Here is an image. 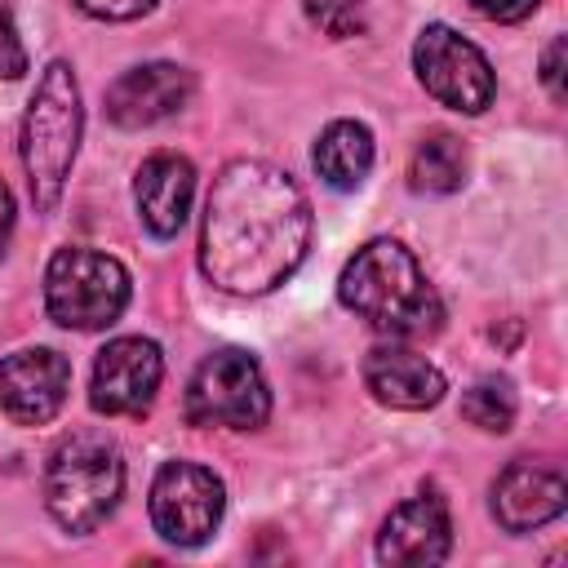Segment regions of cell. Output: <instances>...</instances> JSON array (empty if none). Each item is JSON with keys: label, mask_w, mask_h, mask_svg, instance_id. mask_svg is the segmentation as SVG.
Returning a JSON list of instances; mask_svg holds the SVG:
<instances>
[{"label": "cell", "mask_w": 568, "mask_h": 568, "mask_svg": "<svg viewBox=\"0 0 568 568\" xmlns=\"http://www.w3.org/2000/svg\"><path fill=\"white\" fill-rule=\"evenodd\" d=\"M75 4L102 22H129V18H142L155 9V0H75Z\"/></svg>", "instance_id": "21"}, {"label": "cell", "mask_w": 568, "mask_h": 568, "mask_svg": "<svg viewBox=\"0 0 568 568\" xmlns=\"http://www.w3.org/2000/svg\"><path fill=\"white\" fill-rule=\"evenodd\" d=\"M311 244V204L302 186L266 160H231L209 191L200 231V271L240 297L284 284Z\"/></svg>", "instance_id": "1"}, {"label": "cell", "mask_w": 568, "mask_h": 568, "mask_svg": "<svg viewBox=\"0 0 568 568\" xmlns=\"http://www.w3.org/2000/svg\"><path fill=\"white\" fill-rule=\"evenodd\" d=\"M191 195H195V169L186 155L178 151H155L142 160L138 178H133V204L142 226L155 240H173L191 213Z\"/></svg>", "instance_id": "13"}, {"label": "cell", "mask_w": 568, "mask_h": 568, "mask_svg": "<svg viewBox=\"0 0 568 568\" xmlns=\"http://www.w3.org/2000/svg\"><path fill=\"white\" fill-rule=\"evenodd\" d=\"M541 84L550 89L555 102H564V36H555L541 53Z\"/></svg>", "instance_id": "22"}, {"label": "cell", "mask_w": 568, "mask_h": 568, "mask_svg": "<svg viewBox=\"0 0 568 568\" xmlns=\"http://www.w3.org/2000/svg\"><path fill=\"white\" fill-rule=\"evenodd\" d=\"M413 67H417L422 89L462 115H479L497 93V75L488 67V58L479 53V44H470L466 36H457L444 22H430L417 36Z\"/></svg>", "instance_id": "7"}, {"label": "cell", "mask_w": 568, "mask_h": 568, "mask_svg": "<svg viewBox=\"0 0 568 568\" xmlns=\"http://www.w3.org/2000/svg\"><path fill=\"white\" fill-rule=\"evenodd\" d=\"M164 355L151 337H115L98 351L89 404L106 417H142L160 390Z\"/></svg>", "instance_id": "9"}, {"label": "cell", "mask_w": 568, "mask_h": 568, "mask_svg": "<svg viewBox=\"0 0 568 568\" xmlns=\"http://www.w3.org/2000/svg\"><path fill=\"white\" fill-rule=\"evenodd\" d=\"M271 417V386L262 377V364L240 351L222 346L200 359L186 386V422L191 426H231V430H257Z\"/></svg>", "instance_id": "6"}, {"label": "cell", "mask_w": 568, "mask_h": 568, "mask_svg": "<svg viewBox=\"0 0 568 568\" xmlns=\"http://www.w3.org/2000/svg\"><path fill=\"white\" fill-rule=\"evenodd\" d=\"M22 71H27V49L18 40V27H13L9 4L0 0V80H18Z\"/></svg>", "instance_id": "20"}, {"label": "cell", "mask_w": 568, "mask_h": 568, "mask_svg": "<svg viewBox=\"0 0 568 568\" xmlns=\"http://www.w3.org/2000/svg\"><path fill=\"white\" fill-rule=\"evenodd\" d=\"M564 506H568V484H564L559 462L515 457L493 484V515L506 532H532L559 519Z\"/></svg>", "instance_id": "11"}, {"label": "cell", "mask_w": 568, "mask_h": 568, "mask_svg": "<svg viewBox=\"0 0 568 568\" xmlns=\"http://www.w3.org/2000/svg\"><path fill=\"white\" fill-rule=\"evenodd\" d=\"M337 297L390 342H422L444 324L439 293L399 240H368L355 248V257L342 266Z\"/></svg>", "instance_id": "2"}, {"label": "cell", "mask_w": 568, "mask_h": 568, "mask_svg": "<svg viewBox=\"0 0 568 568\" xmlns=\"http://www.w3.org/2000/svg\"><path fill=\"white\" fill-rule=\"evenodd\" d=\"M484 18H493V22H519V18H528L541 0H470Z\"/></svg>", "instance_id": "23"}, {"label": "cell", "mask_w": 568, "mask_h": 568, "mask_svg": "<svg viewBox=\"0 0 568 568\" xmlns=\"http://www.w3.org/2000/svg\"><path fill=\"white\" fill-rule=\"evenodd\" d=\"M306 18L324 36L346 40V36H359L364 31V0H306Z\"/></svg>", "instance_id": "19"}, {"label": "cell", "mask_w": 568, "mask_h": 568, "mask_svg": "<svg viewBox=\"0 0 568 568\" xmlns=\"http://www.w3.org/2000/svg\"><path fill=\"white\" fill-rule=\"evenodd\" d=\"M462 417L470 426H479V430H493V435L510 430V422H515V390H510V382L506 377H479L462 395Z\"/></svg>", "instance_id": "18"}, {"label": "cell", "mask_w": 568, "mask_h": 568, "mask_svg": "<svg viewBox=\"0 0 568 568\" xmlns=\"http://www.w3.org/2000/svg\"><path fill=\"white\" fill-rule=\"evenodd\" d=\"M466 182V146L457 133L435 129L408 155V186L422 195H448Z\"/></svg>", "instance_id": "17"}, {"label": "cell", "mask_w": 568, "mask_h": 568, "mask_svg": "<svg viewBox=\"0 0 568 568\" xmlns=\"http://www.w3.org/2000/svg\"><path fill=\"white\" fill-rule=\"evenodd\" d=\"M226 510L222 479L200 462H164L151 484V524L169 546H204Z\"/></svg>", "instance_id": "8"}, {"label": "cell", "mask_w": 568, "mask_h": 568, "mask_svg": "<svg viewBox=\"0 0 568 568\" xmlns=\"http://www.w3.org/2000/svg\"><path fill=\"white\" fill-rule=\"evenodd\" d=\"M364 386L373 390L377 404L404 408V413H417V408H430V404L444 399V373L426 355H417L408 346H395V342L368 351Z\"/></svg>", "instance_id": "15"}, {"label": "cell", "mask_w": 568, "mask_h": 568, "mask_svg": "<svg viewBox=\"0 0 568 568\" xmlns=\"http://www.w3.org/2000/svg\"><path fill=\"white\" fill-rule=\"evenodd\" d=\"M9 231H13V195H9V186L0 182V253H4V244H9Z\"/></svg>", "instance_id": "24"}, {"label": "cell", "mask_w": 568, "mask_h": 568, "mask_svg": "<svg viewBox=\"0 0 568 568\" xmlns=\"http://www.w3.org/2000/svg\"><path fill=\"white\" fill-rule=\"evenodd\" d=\"M71 390V364L67 355L49 346H27L0 359V408L18 426H44L58 417Z\"/></svg>", "instance_id": "10"}, {"label": "cell", "mask_w": 568, "mask_h": 568, "mask_svg": "<svg viewBox=\"0 0 568 568\" xmlns=\"http://www.w3.org/2000/svg\"><path fill=\"white\" fill-rule=\"evenodd\" d=\"M453 550V519L439 497H413L390 510L377 532L382 564H444Z\"/></svg>", "instance_id": "14"}, {"label": "cell", "mask_w": 568, "mask_h": 568, "mask_svg": "<svg viewBox=\"0 0 568 568\" xmlns=\"http://www.w3.org/2000/svg\"><path fill=\"white\" fill-rule=\"evenodd\" d=\"M124 493V457L98 430L67 435L44 466V506L67 532H93Z\"/></svg>", "instance_id": "4"}, {"label": "cell", "mask_w": 568, "mask_h": 568, "mask_svg": "<svg viewBox=\"0 0 568 568\" xmlns=\"http://www.w3.org/2000/svg\"><path fill=\"white\" fill-rule=\"evenodd\" d=\"M195 93V75L178 62H142L106 89V115L120 129H151L178 115Z\"/></svg>", "instance_id": "12"}, {"label": "cell", "mask_w": 568, "mask_h": 568, "mask_svg": "<svg viewBox=\"0 0 568 568\" xmlns=\"http://www.w3.org/2000/svg\"><path fill=\"white\" fill-rule=\"evenodd\" d=\"M311 164L328 186L355 191L373 169V133L359 120H333L320 133V142L311 151Z\"/></svg>", "instance_id": "16"}, {"label": "cell", "mask_w": 568, "mask_h": 568, "mask_svg": "<svg viewBox=\"0 0 568 568\" xmlns=\"http://www.w3.org/2000/svg\"><path fill=\"white\" fill-rule=\"evenodd\" d=\"M44 306L49 320L75 333L106 328L129 306V271L98 248H58L44 271Z\"/></svg>", "instance_id": "5"}, {"label": "cell", "mask_w": 568, "mask_h": 568, "mask_svg": "<svg viewBox=\"0 0 568 568\" xmlns=\"http://www.w3.org/2000/svg\"><path fill=\"white\" fill-rule=\"evenodd\" d=\"M80 129H84V106H80L75 71L67 62H49L22 115V169L40 213H53L62 200V186L80 151Z\"/></svg>", "instance_id": "3"}]
</instances>
